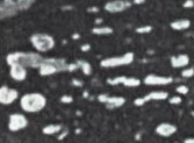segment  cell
<instances>
[{"label": "cell", "mask_w": 194, "mask_h": 143, "mask_svg": "<svg viewBox=\"0 0 194 143\" xmlns=\"http://www.w3.org/2000/svg\"><path fill=\"white\" fill-rule=\"evenodd\" d=\"M44 58L41 54L31 53V51H15L11 53L6 56V63L11 66L13 64H20L22 66L31 68V69H39L41 66L42 62Z\"/></svg>", "instance_id": "6da1fadb"}, {"label": "cell", "mask_w": 194, "mask_h": 143, "mask_svg": "<svg viewBox=\"0 0 194 143\" xmlns=\"http://www.w3.org/2000/svg\"><path fill=\"white\" fill-rule=\"evenodd\" d=\"M47 106V98L39 92L23 94L20 99V107L26 113H39Z\"/></svg>", "instance_id": "7a4b0ae2"}, {"label": "cell", "mask_w": 194, "mask_h": 143, "mask_svg": "<svg viewBox=\"0 0 194 143\" xmlns=\"http://www.w3.org/2000/svg\"><path fill=\"white\" fill-rule=\"evenodd\" d=\"M68 66H69V63L64 58L48 57L43 59L41 66L39 68V72L41 76L47 77V76H51L58 72L68 71Z\"/></svg>", "instance_id": "3957f363"}, {"label": "cell", "mask_w": 194, "mask_h": 143, "mask_svg": "<svg viewBox=\"0 0 194 143\" xmlns=\"http://www.w3.org/2000/svg\"><path fill=\"white\" fill-rule=\"evenodd\" d=\"M30 42L39 53H48L55 47V39L44 33H36L30 36Z\"/></svg>", "instance_id": "277c9868"}, {"label": "cell", "mask_w": 194, "mask_h": 143, "mask_svg": "<svg viewBox=\"0 0 194 143\" xmlns=\"http://www.w3.org/2000/svg\"><path fill=\"white\" fill-rule=\"evenodd\" d=\"M135 56L131 51H128L121 56H113V57L104 58L100 61V66L101 68H117V66H123L129 65L134 62Z\"/></svg>", "instance_id": "5b68a950"}, {"label": "cell", "mask_w": 194, "mask_h": 143, "mask_svg": "<svg viewBox=\"0 0 194 143\" xmlns=\"http://www.w3.org/2000/svg\"><path fill=\"white\" fill-rule=\"evenodd\" d=\"M20 12L16 0H1L0 2V16L1 19L13 18Z\"/></svg>", "instance_id": "8992f818"}, {"label": "cell", "mask_w": 194, "mask_h": 143, "mask_svg": "<svg viewBox=\"0 0 194 143\" xmlns=\"http://www.w3.org/2000/svg\"><path fill=\"white\" fill-rule=\"evenodd\" d=\"M28 119L21 113H13L8 117V129L9 131H20L27 128Z\"/></svg>", "instance_id": "52a82bcc"}, {"label": "cell", "mask_w": 194, "mask_h": 143, "mask_svg": "<svg viewBox=\"0 0 194 143\" xmlns=\"http://www.w3.org/2000/svg\"><path fill=\"white\" fill-rule=\"evenodd\" d=\"M173 82H174V78L171 76H159L155 73H150L145 76V78L143 79V83L148 86H165L172 84Z\"/></svg>", "instance_id": "ba28073f"}, {"label": "cell", "mask_w": 194, "mask_h": 143, "mask_svg": "<svg viewBox=\"0 0 194 143\" xmlns=\"http://www.w3.org/2000/svg\"><path fill=\"white\" fill-rule=\"evenodd\" d=\"M133 5L131 1L129 0H111L108 2H106L105 5V11L109 12V13H121L125 9L130 8Z\"/></svg>", "instance_id": "9c48e42d"}, {"label": "cell", "mask_w": 194, "mask_h": 143, "mask_svg": "<svg viewBox=\"0 0 194 143\" xmlns=\"http://www.w3.org/2000/svg\"><path fill=\"white\" fill-rule=\"evenodd\" d=\"M19 98V91L15 88H9L7 85L0 87V102L2 105H11Z\"/></svg>", "instance_id": "30bf717a"}, {"label": "cell", "mask_w": 194, "mask_h": 143, "mask_svg": "<svg viewBox=\"0 0 194 143\" xmlns=\"http://www.w3.org/2000/svg\"><path fill=\"white\" fill-rule=\"evenodd\" d=\"M177 130H178V128H177L176 125H172V123H168V122L159 123L156 127V129H155L156 134L159 135V136H162V137H170L173 134H176Z\"/></svg>", "instance_id": "8fae6325"}, {"label": "cell", "mask_w": 194, "mask_h": 143, "mask_svg": "<svg viewBox=\"0 0 194 143\" xmlns=\"http://www.w3.org/2000/svg\"><path fill=\"white\" fill-rule=\"evenodd\" d=\"M9 76L16 82H23L27 78V70L20 64H13L9 66Z\"/></svg>", "instance_id": "7c38bea8"}, {"label": "cell", "mask_w": 194, "mask_h": 143, "mask_svg": "<svg viewBox=\"0 0 194 143\" xmlns=\"http://www.w3.org/2000/svg\"><path fill=\"white\" fill-rule=\"evenodd\" d=\"M190 64V57L186 54H180L171 57V66L174 69H181Z\"/></svg>", "instance_id": "4fadbf2b"}, {"label": "cell", "mask_w": 194, "mask_h": 143, "mask_svg": "<svg viewBox=\"0 0 194 143\" xmlns=\"http://www.w3.org/2000/svg\"><path fill=\"white\" fill-rule=\"evenodd\" d=\"M145 100H166L168 99V93L165 91H151L150 93H148L147 96H144Z\"/></svg>", "instance_id": "5bb4252c"}, {"label": "cell", "mask_w": 194, "mask_h": 143, "mask_svg": "<svg viewBox=\"0 0 194 143\" xmlns=\"http://www.w3.org/2000/svg\"><path fill=\"white\" fill-rule=\"evenodd\" d=\"M125 104V99L123 97H109V99L106 104L107 109H115L119 107H122Z\"/></svg>", "instance_id": "9a60e30c"}, {"label": "cell", "mask_w": 194, "mask_h": 143, "mask_svg": "<svg viewBox=\"0 0 194 143\" xmlns=\"http://www.w3.org/2000/svg\"><path fill=\"white\" fill-rule=\"evenodd\" d=\"M171 28L174 30H186L191 27V21L188 19H179L171 22Z\"/></svg>", "instance_id": "2e32d148"}, {"label": "cell", "mask_w": 194, "mask_h": 143, "mask_svg": "<svg viewBox=\"0 0 194 143\" xmlns=\"http://www.w3.org/2000/svg\"><path fill=\"white\" fill-rule=\"evenodd\" d=\"M63 126L62 125H58V123H51V125H47L42 128V133L45 134V135H55L58 134L63 130Z\"/></svg>", "instance_id": "e0dca14e"}, {"label": "cell", "mask_w": 194, "mask_h": 143, "mask_svg": "<svg viewBox=\"0 0 194 143\" xmlns=\"http://www.w3.org/2000/svg\"><path fill=\"white\" fill-rule=\"evenodd\" d=\"M91 31L94 35H112L114 33V29L109 26H96Z\"/></svg>", "instance_id": "ac0fdd59"}, {"label": "cell", "mask_w": 194, "mask_h": 143, "mask_svg": "<svg viewBox=\"0 0 194 143\" xmlns=\"http://www.w3.org/2000/svg\"><path fill=\"white\" fill-rule=\"evenodd\" d=\"M77 63L79 65V69L83 71L85 76H90L92 73V65H91V63H88L85 59H78Z\"/></svg>", "instance_id": "d6986e66"}, {"label": "cell", "mask_w": 194, "mask_h": 143, "mask_svg": "<svg viewBox=\"0 0 194 143\" xmlns=\"http://www.w3.org/2000/svg\"><path fill=\"white\" fill-rule=\"evenodd\" d=\"M127 79L125 76H117V77H114V78H108L107 79V84L112 86H116V85H123Z\"/></svg>", "instance_id": "ffe728a7"}, {"label": "cell", "mask_w": 194, "mask_h": 143, "mask_svg": "<svg viewBox=\"0 0 194 143\" xmlns=\"http://www.w3.org/2000/svg\"><path fill=\"white\" fill-rule=\"evenodd\" d=\"M35 1L36 0H16L20 11H27V9H29L34 5Z\"/></svg>", "instance_id": "44dd1931"}, {"label": "cell", "mask_w": 194, "mask_h": 143, "mask_svg": "<svg viewBox=\"0 0 194 143\" xmlns=\"http://www.w3.org/2000/svg\"><path fill=\"white\" fill-rule=\"evenodd\" d=\"M141 83H142V80L136 78V77H127L123 86H125V87H137V86L141 85Z\"/></svg>", "instance_id": "7402d4cb"}, {"label": "cell", "mask_w": 194, "mask_h": 143, "mask_svg": "<svg viewBox=\"0 0 194 143\" xmlns=\"http://www.w3.org/2000/svg\"><path fill=\"white\" fill-rule=\"evenodd\" d=\"M152 30V26L150 25H145V26H139L136 28V33L139 34H149Z\"/></svg>", "instance_id": "603a6c76"}, {"label": "cell", "mask_w": 194, "mask_h": 143, "mask_svg": "<svg viewBox=\"0 0 194 143\" xmlns=\"http://www.w3.org/2000/svg\"><path fill=\"white\" fill-rule=\"evenodd\" d=\"M188 91H190L188 86L184 85V84L176 87V92H177L179 96H186V94H188Z\"/></svg>", "instance_id": "cb8c5ba5"}, {"label": "cell", "mask_w": 194, "mask_h": 143, "mask_svg": "<svg viewBox=\"0 0 194 143\" xmlns=\"http://www.w3.org/2000/svg\"><path fill=\"white\" fill-rule=\"evenodd\" d=\"M194 76V69L193 68H187L181 71V77L182 78H191Z\"/></svg>", "instance_id": "d4e9b609"}, {"label": "cell", "mask_w": 194, "mask_h": 143, "mask_svg": "<svg viewBox=\"0 0 194 143\" xmlns=\"http://www.w3.org/2000/svg\"><path fill=\"white\" fill-rule=\"evenodd\" d=\"M168 102L171 105H180L182 102V99H181L180 96H173V97H170L168 98Z\"/></svg>", "instance_id": "484cf974"}, {"label": "cell", "mask_w": 194, "mask_h": 143, "mask_svg": "<svg viewBox=\"0 0 194 143\" xmlns=\"http://www.w3.org/2000/svg\"><path fill=\"white\" fill-rule=\"evenodd\" d=\"M109 97L111 96H108L107 93H101V94H99L98 96V101L99 102H101V104H107V101H108V99H109Z\"/></svg>", "instance_id": "4316f807"}, {"label": "cell", "mask_w": 194, "mask_h": 143, "mask_svg": "<svg viewBox=\"0 0 194 143\" xmlns=\"http://www.w3.org/2000/svg\"><path fill=\"white\" fill-rule=\"evenodd\" d=\"M73 101V97L72 96H69V94H64L61 97V102L63 104H71Z\"/></svg>", "instance_id": "83f0119b"}, {"label": "cell", "mask_w": 194, "mask_h": 143, "mask_svg": "<svg viewBox=\"0 0 194 143\" xmlns=\"http://www.w3.org/2000/svg\"><path fill=\"white\" fill-rule=\"evenodd\" d=\"M145 102H147V100H145L144 97H139V98H136V99L134 100V105L137 106V107H141V106H143Z\"/></svg>", "instance_id": "f1b7e54d"}, {"label": "cell", "mask_w": 194, "mask_h": 143, "mask_svg": "<svg viewBox=\"0 0 194 143\" xmlns=\"http://www.w3.org/2000/svg\"><path fill=\"white\" fill-rule=\"evenodd\" d=\"M78 69H79V65H78L77 62H74V63H69L68 72H73V71H76V70H78Z\"/></svg>", "instance_id": "f546056e"}, {"label": "cell", "mask_w": 194, "mask_h": 143, "mask_svg": "<svg viewBox=\"0 0 194 143\" xmlns=\"http://www.w3.org/2000/svg\"><path fill=\"white\" fill-rule=\"evenodd\" d=\"M182 7L184 8H193L194 7V0H185L184 4H182Z\"/></svg>", "instance_id": "4dcf8cb0"}, {"label": "cell", "mask_w": 194, "mask_h": 143, "mask_svg": "<svg viewBox=\"0 0 194 143\" xmlns=\"http://www.w3.org/2000/svg\"><path fill=\"white\" fill-rule=\"evenodd\" d=\"M71 84L74 86V87H82L84 85V83L80 80V79H77V78H73L71 80Z\"/></svg>", "instance_id": "1f68e13d"}, {"label": "cell", "mask_w": 194, "mask_h": 143, "mask_svg": "<svg viewBox=\"0 0 194 143\" xmlns=\"http://www.w3.org/2000/svg\"><path fill=\"white\" fill-rule=\"evenodd\" d=\"M68 135H69V130H68V129H63V130H62V133L58 135V137H57V139H58V141H62V140H64V139H65Z\"/></svg>", "instance_id": "d6a6232c"}, {"label": "cell", "mask_w": 194, "mask_h": 143, "mask_svg": "<svg viewBox=\"0 0 194 143\" xmlns=\"http://www.w3.org/2000/svg\"><path fill=\"white\" fill-rule=\"evenodd\" d=\"M80 50L82 51H88V50H91V44L84 43V44H82V47H80Z\"/></svg>", "instance_id": "836d02e7"}, {"label": "cell", "mask_w": 194, "mask_h": 143, "mask_svg": "<svg viewBox=\"0 0 194 143\" xmlns=\"http://www.w3.org/2000/svg\"><path fill=\"white\" fill-rule=\"evenodd\" d=\"M99 11H100V8L97 7V6H92V7L87 8V12H90V13H98Z\"/></svg>", "instance_id": "e575fe53"}, {"label": "cell", "mask_w": 194, "mask_h": 143, "mask_svg": "<svg viewBox=\"0 0 194 143\" xmlns=\"http://www.w3.org/2000/svg\"><path fill=\"white\" fill-rule=\"evenodd\" d=\"M145 1L147 0H133V4H135V5H143Z\"/></svg>", "instance_id": "d590c367"}, {"label": "cell", "mask_w": 194, "mask_h": 143, "mask_svg": "<svg viewBox=\"0 0 194 143\" xmlns=\"http://www.w3.org/2000/svg\"><path fill=\"white\" fill-rule=\"evenodd\" d=\"M94 23H96V26H101V23H102V19H101V18H97L96 21H94Z\"/></svg>", "instance_id": "8d00e7d4"}, {"label": "cell", "mask_w": 194, "mask_h": 143, "mask_svg": "<svg viewBox=\"0 0 194 143\" xmlns=\"http://www.w3.org/2000/svg\"><path fill=\"white\" fill-rule=\"evenodd\" d=\"M184 143H194V137H187V139H185Z\"/></svg>", "instance_id": "74e56055"}, {"label": "cell", "mask_w": 194, "mask_h": 143, "mask_svg": "<svg viewBox=\"0 0 194 143\" xmlns=\"http://www.w3.org/2000/svg\"><path fill=\"white\" fill-rule=\"evenodd\" d=\"M79 39H80V35H79L78 33L72 34V40H79Z\"/></svg>", "instance_id": "f35d334b"}, {"label": "cell", "mask_w": 194, "mask_h": 143, "mask_svg": "<svg viewBox=\"0 0 194 143\" xmlns=\"http://www.w3.org/2000/svg\"><path fill=\"white\" fill-rule=\"evenodd\" d=\"M62 9H63V11H71V9H73V7L70 6V5H68V6H63Z\"/></svg>", "instance_id": "ab89813d"}, {"label": "cell", "mask_w": 194, "mask_h": 143, "mask_svg": "<svg viewBox=\"0 0 194 143\" xmlns=\"http://www.w3.org/2000/svg\"><path fill=\"white\" fill-rule=\"evenodd\" d=\"M88 96H90L88 91H86V90H85V91L83 92V97H84V98H88Z\"/></svg>", "instance_id": "60d3db41"}, {"label": "cell", "mask_w": 194, "mask_h": 143, "mask_svg": "<svg viewBox=\"0 0 194 143\" xmlns=\"http://www.w3.org/2000/svg\"><path fill=\"white\" fill-rule=\"evenodd\" d=\"M193 39H194V34H193Z\"/></svg>", "instance_id": "b9f144b4"}]
</instances>
